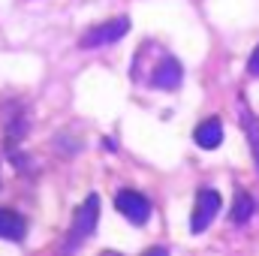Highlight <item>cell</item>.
Here are the masks:
<instances>
[{"label": "cell", "mask_w": 259, "mask_h": 256, "mask_svg": "<svg viewBox=\"0 0 259 256\" xmlns=\"http://www.w3.org/2000/svg\"><path fill=\"white\" fill-rule=\"evenodd\" d=\"M97 220H100V196L91 193L72 214V226H69V238H66V247H75L81 241H88L97 229Z\"/></svg>", "instance_id": "6da1fadb"}, {"label": "cell", "mask_w": 259, "mask_h": 256, "mask_svg": "<svg viewBox=\"0 0 259 256\" xmlns=\"http://www.w3.org/2000/svg\"><path fill=\"white\" fill-rule=\"evenodd\" d=\"M127 30H130V18L127 15H118V18H109V21H100V24L88 27V30L78 36V46H81V49L109 46V42H118Z\"/></svg>", "instance_id": "7a4b0ae2"}, {"label": "cell", "mask_w": 259, "mask_h": 256, "mask_svg": "<svg viewBox=\"0 0 259 256\" xmlns=\"http://www.w3.org/2000/svg\"><path fill=\"white\" fill-rule=\"evenodd\" d=\"M220 208H223L220 193L211 190V187L199 190V193H196V205H193V217H190V229H193V232L208 229V226L214 223V217H217V211H220Z\"/></svg>", "instance_id": "3957f363"}, {"label": "cell", "mask_w": 259, "mask_h": 256, "mask_svg": "<svg viewBox=\"0 0 259 256\" xmlns=\"http://www.w3.org/2000/svg\"><path fill=\"white\" fill-rule=\"evenodd\" d=\"M115 208L127 217L133 226H145L148 217H151V202L136 190H121L115 196Z\"/></svg>", "instance_id": "277c9868"}, {"label": "cell", "mask_w": 259, "mask_h": 256, "mask_svg": "<svg viewBox=\"0 0 259 256\" xmlns=\"http://www.w3.org/2000/svg\"><path fill=\"white\" fill-rule=\"evenodd\" d=\"M181 75H184V69H181V64L175 58H163L160 66L151 72V84L160 88V91H172V88L181 84Z\"/></svg>", "instance_id": "5b68a950"}, {"label": "cell", "mask_w": 259, "mask_h": 256, "mask_svg": "<svg viewBox=\"0 0 259 256\" xmlns=\"http://www.w3.org/2000/svg\"><path fill=\"white\" fill-rule=\"evenodd\" d=\"M24 235H27V220L12 208H0V238L21 244Z\"/></svg>", "instance_id": "8992f818"}, {"label": "cell", "mask_w": 259, "mask_h": 256, "mask_svg": "<svg viewBox=\"0 0 259 256\" xmlns=\"http://www.w3.org/2000/svg\"><path fill=\"white\" fill-rule=\"evenodd\" d=\"M193 139H196V145L199 148H217L220 145V139H223V127H220V118H208V121H202L199 127H196L193 133Z\"/></svg>", "instance_id": "52a82bcc"}, {"label": "cell", "mask_w": 259, "mask_h": 256, "mask_svg": "<svg viewBox=\"0 0 259 256\" xmlns=\"http://www.w3.org/2000/svg\"><path fill=\"white\" fill-rule=\"evenodd\" d=\"M253 208H256V202H253V196L244 190H235V199H232V211H229V217H232V223H247L250 217H253Z\"/></svg>", "instance_id": "ba28073f"}, {"label": "cell", "mask_w": 259, "mask_h": 256, "mask_svg": "<svg viewBox=\"0 0 259 256\" xmlns=\"http://www.w3.org/2000/svg\"><path fill=\"white\" fill-rule=\"evenodd\" d=\"M241 127L247 133V145L253 151V160H256V169H259V118L241 103Z\"/></svg>", "instance_id": "9c48e42d"}, {"label": "cell", "mask_w": 259, "mask_h": 256, "mask_svg": "<svg viewBox=\"0 0 259 256\" xmlns=\"http://www.w3.org/2000/svg\"><path fill=\"white\" fill-rule=\"evenodd\" d=\"M247 72L259 78V46L253 49V55H250V61H247Z\"/></svg>", "instance_id": "30bf717a"}]
</instances>
